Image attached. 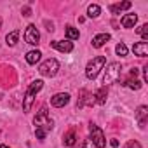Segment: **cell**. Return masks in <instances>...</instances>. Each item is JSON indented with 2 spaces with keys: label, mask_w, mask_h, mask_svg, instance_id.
Listing matches in <instances>:
<instances>
[{
  "label": "cell",
  "mask_w": 148,
  "mask_h": 148,
  "mask_svg": "<svg viewBox=\"0 0 148 148\" xmlns=\"http://www.w3.org/2000/svg\"><path fill=\"white\" fill-rule=\"evenodd\" d=\"M42 87H44V82H42V80H35V82L30 84V87H28V91H26V94H25V98H23V112L28 113V112L32 110L33 101H35V96H37L38 91H42Z\"/></svg>",
  "instance_id": "obj_1"
},
{
  "label": "cell",
  "mask_w": 148,
  "mask_h": 148,
  "mask_svg": "<svg viewBox=\"0 0 148 148\" xmlns=\"http://www.w3.org/2000/svg\"><path fill=\"white\" fill-rule=\"evenodd\" d=\"M105 63H106L105 56H96V58H92V59L89 61V64L86 66V77H87L89 80H94V79L98 77V73L103 70Z\"/></svg>",
  "instance_id": "obj_2"
},
{
  "label": "cell",
  "mask_w": 148,
  "mask_h": 148,
  "mask_svg": "<svg viewBox=\"0 0 148 148\" xmlns=\"http://www.w3.org/2000/svg\"><path fill=\"white\" fill-rule=\"evenodd\" d=\"M120 73H122V66H120V63H110V64L106 66L105 77H103V84H105V87H108L110 84H115V82L120 79Z\"/></svg>",
  "instance_id": "obj_3"
},
{
  "label": "cell",
  "mask_w": 148,
  "mask_h": 148,
  "mask_svg": "<svg viewBox=\"0 0 148 148\" xmlns=\"http://www.w3.org/2000/svg\"><path fill=\"white\" fill-rule=\"evenodd\" d=\"M33 124H35V129H42V131H45V132L54 127V122H52V119L47 115V110H45V108H42V110L38 112V115L33 119Z\"/></svg>",
  "instance_id": "obj_4"
},
{
  "label": "cell",
  "mask_w": 148,
  "mask_h": 148,
  "mask_svg": "<svg viewBox=\"0 0 148 148\" xmlns=\"http://www.w3.org/2000/svg\"><path fill=\"white\" fill-rule=\"evenodd\" d=\"M58 70H59V63H58V59H54V58L45 59V61L38 66V73H40V75H44V77H54L56 73H58Z\"/></svg>",
  "instance_id": "obj_5"
},
{
  "label": "cell",
  "mask_w": 148,
  "mask_h": 148,
  "mask_svg": "<svg viewBox=\"0 0 148 148\" xmlns=\"http://www.w3.org/2000/svg\"><path fill=\"white\" fill-rule=\"evenodd\" d=\"M89 132H91V141H92V145L96 146V148H105L106 146V139H105V134H103V131L96 125V124H91L89 125Z\"/></svg>",
  "instance_id": "obj_6"
},
{
  "label": "cell",
  "mask_w": 148,
  "mask_h": 148,
  "mask_svg": "<svg viewBox=\"0 0 148 148\" xmlns=\"http://www.w3.org/2000/svg\"><path fill=\"white\" fill-rule=\"evenodd\" d=\"M38 40H40L38 28L35 25H28L26 30H25V42L30 44V45H38Z\"/></svg>",
  "instance_id": "obj_7"
},
{
  "label": "cell",
  "mask_w": 148,
  "mask_h": 148,
  "mask_svg": "<svg viewBox=\"0 0 148 148\" xmlns=\"http://www.w3.org/2000/svg\"><path fill=\"white\" fill-rule=\"evenodd\" d=\"M68 101H70V94L68 92H58V94H54L51 98V105L54 108H63L64 105H68Z\"/></svg>",
  "instance_id": "obj_8"
},
{
  "label": "cell",
  "mask_w": 148,
  "mask_h": 148,
  "mask_svg": "<svg viewBox=\"0 0 148 148\" xmlns=\"http://www.w3.org/2000/svg\"><path fill=\"white\" fill-rule=\"evenodd\" d=\"M51 47L59 51V52H71L73 51V44L70 40H54V42H51Z\"/></svg>",
  "instance_id": "obj_9"
},
{
  "label": "cell",
  "mask_w": 148,
  "mask_h": 148,
  "mask_svg": "<svg viewBox=\"0 0 148 148\" xmlns=\"http://www.w3.org/2000/svg\"><path fill=\"white\" fill-rule=\"evenodd\" d=\"M136 120H138V124H139L141 129L146 127V120H148V106H139V108L136 110Z\"/></svg>",
  "instance_id": "obj_10"
},
{
  "label": "cell",
  "mask_w": 148,
  "mask_h": 148,
  "mask_svg": "<svg viewBox=\"0 0 148 148\" xmlns=\"http://www.w3.org/2000/svg\"><path fill=\"white\" fill-rule=\"evenodd\" d=\"M132 52L136 54V56H139V58H145V56H148V42H138V44H134L132 45Z\"/></svg>",
  "instance_id": "obj_11"
},
{
  "label": "cell",
  "mask_w": 148,
  "mask_h": 148,
  "mask_svg": "<svg viewBox=\"0 0 148 148\" xmlns=\"http://www.w3.org/2000/svg\"><path fill=\"white\" fill-rule=\"evenodd\" d=\"M110 38H112V35H110V33H98V35L92 38V47L99 49V47H103Z\"/></svg>",
  "instance_id": "obj_12"
},
{
  "label": "cell",
  "mask_w": 148,
  "mask_h": 148,
  "mask_svg": "<svg viewBox=\"0 0 148 148\" xmlns=\"http://www.w3.org/2000/svg\"><path fill=\"white\" fill-rule=\"evenodd\" d=\"M138 23V16L136 14H125L122 19H120V25L124 28H134V25Z\"/></svg>",
  "instance_id": "obj_13"
},
{
  "label": "cell",
  "mask_w": 148,
  "mask_h": 148,
  "mask_svg": "<svg viewBox=\"0 0 148 148\" xmlns=\"http://www.w3.org/2000/svg\"><path fill=\"white\" fill-rule=\"evenodd\" d=\"M106 98H108V89L103 86V87H99V89L96 91V94H94V101H96L98 105H105V103H106Z\"/></svg>",
  "instance_id": "obj_14"
},
{
  "label": "cell",
  "mask_w": 148,
  "mask_h": 148,
  "mask_svg": "<svg viewBox=\"0 0 148 148\" xmlns=\"http://www.w3.org/2000/svg\"><path fill=\"white\" fill-rule=\"evenodd\" d=\"M131 2H119V4H113V5H110V12L112 14H120L122 11H127V9H131Z\"/></svg>",
  "instance_id": "obj_15"
},
{
  "label": "cell",
  "mask_w": 148,
  "mask_h": 148,
  "mask_svg": "<svg viewBox=\"0 0 148 148\" xmlns=\"http://www.w3.org/2000/svg\"><path fill=\"white\" fill-rule=\"evenodd\" d=\"M40 58H42L40 51H30V52H26V63H30V64H37L40 61Z\"/></svg>",
  "instance_id": "obj_16"
},
{
  "label": "cell",
  "mask_w": 148,
  "mask_h": 148,
  "mask_svg": "<svg viewBox=\"0 0 148 148\" xmlns=\"http://www.w3.org/2000/svg\"><path fill=\"white\" fill-rule=\"evenodd\" d=\"M18 38H19V30H14V32H11V33L5 37V44H7L9 47H14V45L18 44Z\"/></svg>",
  "instance_id": "obj_17"
},
{
  "label": "cell",
  "mask_w": 148,
  "mask_h": 148,
  "mask_svg": "<svg viewBox=\"0 0 148 148\" xmlns=\"http://www.w3.org/2000/svg\"><path fill=\"white\" fill-rule=\"evenodd\" d=\"M75 139H77L75 131H68V132L64 134V138H63V143H64L66 146H73V145H75Z\"/></svg>",
  "instance_id": "obj_18"
},
{
  "label": "cell",
  "mask_w": 148,
  "mask_h": 148,
  "mask_svg": "<svg viewBox=\"0 0 148 148\" xmlns=\"http://www.w3.org/2000/svg\"><path fill=\"white\" fill-rule=\"evenodd\" d=\"M66 37H68V40H77V38L80 37V33H79V30H77V28H73V26H66Z\"/></svg>",
  "instance_id": "obj_19"
},
{
  "label": "cell",
  "mask_w": 148,
  "mask_h": 148,
  "mask_svg": "<svg viewBox=\"0 0 148 148\" xmlns=\"http://www.w3.org/2000/svg\"><path fill=\"white\" fill-rule=\"evenodd\" d=\"M99 12H101V7L96 5V4H91V5L87 7V16H89V18H98Z\"/></svg>",
  "instance_id": "obj_20"
},
{
  "label": "cell",
  "mask_w": 148,
  "mask_h": 148,
  "mask_svg": "<svg viewBox=\"0 0 148 148\" xmlns=\"http://www.w3.org/2000/svg\"><path fill=\"white\" fill-rule=\"evenodd\" d=\"M124 86H127L129 89H134V91H138V89L141 87V82H139L138 79H129V80H127Z\"/></svg>",
  "instance_id": "obj_21"
},
{
  "label": "cell",
  "mask_w": 148,
  "mask_h": 148,
  "mask_svg": "<svg viewBox=\"0 0 148 148\" xmlns=\"http://www.w3.org/2000/svg\"><path fill=\"white\" fill-rule=\"evenodd\" d=\"M115 52H117L119 56H127V45H125L124 42L117 44V47H115Z\"/></svg>",
  "instance_id": "obj_22"
},
{
  "label": "cell",
  "mask_w": 148,
  "mask_h": 148,
  "mask_svg": "<svg viewBox=\"0 0 148 148\" xmlns=\"http://www.w3.org/2000/svg\"><path fill=\"white\" fill-rule=\"evenodd\" d=\"M136 32H138V33L143 37V40H145V42L148 40V25H141V26H139Z\"/></svg>",
  "instance_id": "obj_23"
},
{
  "label": "cell",
  "mask_w": 148,
  "mask_h": 148,
  "mask_svg": "<svg viewBox=\"0 0 148 148\" xmlns=\"http://www.w3.org/2000/svg\"><path fill=\"white\" fill-rule=\"evenodd\" d=\"M124 148H141V145H139L138 141H129V143H127Z\"/></svg>",
  "instance_id": "obj_24"
},
{
  "label": "cell",
  "mask_w": 148,
  "mask_h": 148,
  "mask_svg": "<svg viewBox=\"0 0 148 148\" xmlns=\"http://www.w3.org/2000/svg\"><path fill=\"white\" fill-rule=\"evenodd\" d=\"M35 134H37V138H38V139H44L47 132H45V131H42V129H35Z\"/></svg>",
  "instance_id": "obj_25"
},
{
  "label": "cell",
  "mask_w": 148,
  "mask_h": 148,
  "mask_svg": "<svg viewBox=\"0 0 148 148\" xmlns=\"http://www.w3.org/2000/svg\"><path fill=\"white\" fill-rule=\"evenodd\" d=\"M82 148H96V146L92 145V141H91V139H86V141H84V145H82Z\"/></svg>",
  "instance_id": "obj_26"
},
{
  "label": "cell",
  "mask_w": 148,
  "mask_h": 148,
  "mask_svg": "<svg viewBox=\"0 0 148 148\" xmlns=\"http://www.w3.org/2000/svg\"><path fill=\"white\" fill-rule=\"evenodd\" d=\"M143 79H145V82H148V64L143 68Z\"/></svg>",
  "instance_id": "obj_27"
},
{
  "label": "cell",
  "mask_w": 148,
  "mask_h": 148,
  "mask_svg": "<svg viewBox=\"0 0 148 148\" xmlns=\"http://www.w3.org/2000/svg\"><path fill=\"white\" fill-rule=\"evenodd\" d=\"M110 145H112L113 148H117V146H119V141H117V139H112V141H110Z\"/></svg>",
  "instance_id": "obj_28"
},
{
  "label": "cell",
  "mask_w": 148,
  "mask_h": 148,
  "mask_svg": "<svg viewBox=\"0 0 148 148\" xmlns=\"http://www.w3.org/2000/svg\"><path fill=\"white\" fill-rule=\"evenodd\" d=\"M0 148H11V146H7V145H0Z\"/></svg>",
  "instance_id": "obj_29"
},
{
  "label": "cell",
  "mask_w": 148,
  "mask_h": 148,
  "mask_svg": "<svg viewBox=\"0 0 148 148\" xmlns=\"http://www.w3.org/2000/svg\"><path fill=\"white\" fill-rule=\"evenodd\" d=\"M0 28H2V18H0Z\"/></svg>",
  "instance_id": "obj_30"
}]
</instances>
